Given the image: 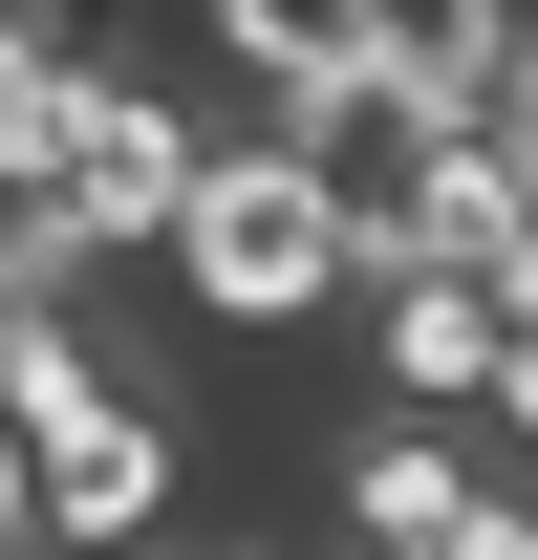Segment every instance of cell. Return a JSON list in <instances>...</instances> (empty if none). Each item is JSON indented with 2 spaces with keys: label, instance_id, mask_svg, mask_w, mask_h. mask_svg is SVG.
Here are the masks:
<instances>
[{
  "label": "cell",
  "instance_id": "7c38bea8",
  "mask_svg": "<svg viewBox=\"0 0 538 560\" xmlns=\"http://www.w3.org/2000/svg\"><path fill=\"white\" fill-rule=\"evenodd\" d=\"M0 560H44V539H22V431H0Z\"/></svg>",
  "mask_w": 538,
  "mask_h": 560
},
{
  "label": "cell",
  "instance_id": "52a82bcc",
  "mask_svg": "<svg viewBox=\"0 0 538 560\" xmlns=\"http://www.w3.org/2000/svg\"><path fill=\"white\" fill-rule=\"evenodd\" d=\"M215 44L259 86H324V66H366V0H215Z\"/></svg>",
  "mask_w": 538,
  "mask_h": 560
},
{
  "label": "cell",
  "instance_id": "277c9868",
  "mask_svg": "<svg viewBox=\"0 0 538 560\" xmlns=\"http://www.w3.org/2000/svg\"><path fill=\"white\" fill-rule=\"evenodd\" d=\"M173 495H195V431L151 410V388H86V410L22 431V539L44 560H151Z\"/></svg>",
  "mask_w": 538,
  "mask_h": 560
},
{
  "label": "cell",
  "instance_id": "5bb4252c",
  "mask_svg": "<svg viewBox=\"0 0 538 560\" xmlns=\"http://www.w3.org/2000/svg\"><path fill=\"white\" fill-rule=\"evenodd\" d=\"M151 560H173V539H151Z\"/></svg>",
  "mask_w": 538,
  "mask_h": 560
},
{
  "label": "cell",
  "instance_id": "ba28073f",
  "mask_svg": "<svg viewBox=\"0 0 538 560\" xmlns=\"http://www.w3.org/2000/svg\"><path fill=\"white\" fill-rule=\"evenodd\" d=\"M86 22H0V195H44V108H66Z\"/></svg>",
  "mask_w": 538,
  "mask_h": 560
},
{
  "label": "cell",
  "instance_id": "7a4b0ae2",
  "mask_svg": "<svg viewBox=\"0 0 538 560\" xmlns=\"http://www.w3.org/2000/svg\"><path fill=\"white\" fill-rule=\"evenodd\" d=\"M151 259H173V302H195L215 346H324L344 324V215L302 195V151H195V195H173V237H151Z\"/></svg>",
  "mask_w": 538,
  "mask_h": 560
},
{
  "label": "cell",
  "instance_id": "9c48e42d",
  "mask_svg": "<svg viewBox=\"0 0 538 560\" xmlns=\"http://www.w3.org/2000/svg\"><path fill=\"white\" fill-rule=\"evenodd\" d=\"M473 44H495L473 0H366V66H431V86H473Z\"/></svg>",
  "mask_w": 538,
  "mask_h": 560
},
{
  "label": "cell",
  "instance_id": "8992f818",
  "mask_svg": "<svg viewBox=\"0 0 538 560\" xmlns=\"http://www.w3.org/2000/svg\"><path fill=\"white\" fill-rule=\"evenodd\" d=\"M453 495H473V453H453V431H324V517H344L324 560H409Z\"/></svg>",
  "mask_w": 538,
  "mask_h": 560
},
{
  "label": "cell",
  "instance_id": "8fae6325",
  "mask_svg": "<svg viewBox=\"0 0 538 560\" xmlns=\"http://www.w3.org/2000/svg\"><path fill=\"white\" fill-rule=\"evenodd\" d=\"M473 410H495V431H517V453H538V302H517V324H495V366H473Z\"/></svg>",
  "mask_w": 538,
  "mask_h": 560
},
{
  "label": "cell",
  "instance_id": "6da1fadb",
  "mask_svg": "<svg viewBox=\"0 0 538 560\" xmlns=\"http://www.w3.org/2000/svg\"><path fill=\"white\" fill-rule=\"evenodd\" d=\"M280 151H302V195L344 215V259H409V237H473V259H495L473 86H431V66H324V86H280Z\"/></svg>",
  "mask_w": 538,
  "mask_h": 560
},
{
  "label": "cell",
  "instance_id": "4fadbf2b",
  "mask_svg": "<svg viewBox=\"0 0 538 560\" xmlns=\"http://www.w3.org/2000/svg\"><path fill=\"white\" fill-rule=\"evenodd\" d=\"M473 22H495V44H538V0H473Z\"/></svg>",
  "mask_w": 538,
  "mask_h": 560
},
{
  "label": "cell",
  "instance_id": "30bf717a",
  "mask_svg": "<svg viewBox=\"0 0 538 560\" xmlns=\"http://www.w3.org/2000/svg\"><path fill=\"white\" fill-rule=\"evenodd\" d=\"M409 560H538V475H473V495H453Z\"/></svg>",
  "mask_w": 538,
  "mask_h": 560
},
{
  "label": "cell",
  "instance_id": "5b68a950",
  "mask_svg": "<svg viewBox=\"0 0 538 560\" xmlns=\"http://www.w3.org/2000/svg\"><path fill=\"white\" fill-rule=\"evenodd\" d=\"M344 324H366V388H388V410H473L517 280L473 259V237H409V259H344Z\"/></svg>",
  "mask_w": 538,
  "mask_h": 560
},
{
  "label": "cell",
  "instance_id": "3957f363",
  "mask_svg": "<svg viewBox=\"0 0 538 560\" xmlns=\"http://www.w3.org/2000/svg\"><path fill=\"white\" fill-rule=\"evenodd\" d=\"M173 195H195V108H173V86H130L108 44H86L66 108H44V237H66V280H86V259H151V237H173Z\"/></svg>",
  "mask_w": 538,
  "mask_h": 560
}]
</instances>
